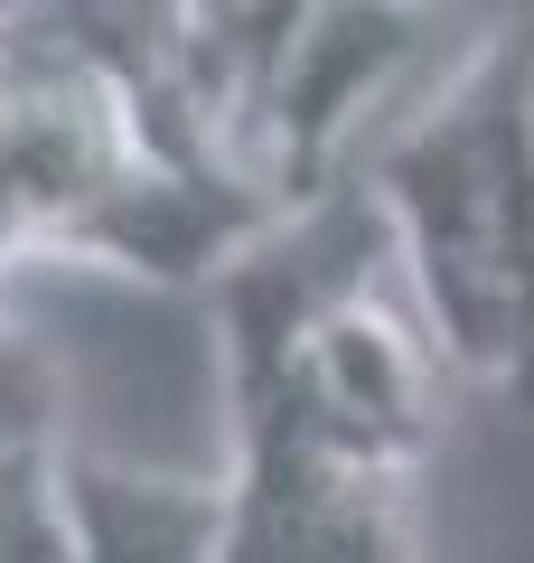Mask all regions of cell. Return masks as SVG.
Listing matches in <instances>:
<instances>
[{"label": "cell", "instance_id": "1", "mask_svg": "<svg viewBox=\"0 0 534 563\" xmlns=\"http://www.w3.org/2000/svg\"><path fill=\"white\" fill-rule=\"evenodd\" d=\"M366 198L413 273L441 366L534 404V20L478 38L376 151Z\"/></svg>", "mask_w": 534, "mask_h": 563}, {"label": "cell", "instance_id": "2", "mask_svg": "<svg viewBox=\"0 0 534 563\" xmlns=\"http://www.w3.org/2000/svg\"><path fill=\"white\" fill-rule=\"evenodd\" d=\"M422 29H432V10H413V0H310V20L291 29L272 95L254 113V179L281 207L337 198V151H347L356 113L403 76Z\"/></svg>", "mask_w": 534, "mask_h": 563}, {"label": "cell", "instance_id": "3", "mask_svg": "<svg viewBox=\"0 0 534 563\" xmlns=\"http://www.w3.org/2000/svg\"><path fill=\"white\" fill-rule=\"evenodd\" d=\"M300 207H281L254 169H188V161H132L85 198V217L66 225L57 254L113 263L132 282H207L216 291L263 235H281Z\"/></svg>", "mask_w": 534, "mask_h": 563}, {"label": "cell", "instance_id": "4", "mask_svg": "<svg viewBox=\"0 0 534 563\" xmlns=\"http://www.w3.org/2000/svg\"><path fill=\"white\" fill-rule=\"evenodd\" d=\"M29 10H38V0H0V29H20V20H29Z\"/></svg>", "mask_w": 534, "mask_h": 563}, {"label": "cell", "instance_id": "5", "mask_svg": "<svg viewBox=\"0 0 534 563\" xmlns=\"http://www.w3.org/2000/svg\"><path fill=\"white\" fill-rule=\"evenodd\" d=\"M413 10H441V0H413Z\"/></svg>", "mask_w": 534, "mask_h": 563}]
</instances>
